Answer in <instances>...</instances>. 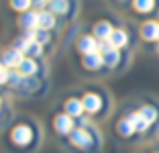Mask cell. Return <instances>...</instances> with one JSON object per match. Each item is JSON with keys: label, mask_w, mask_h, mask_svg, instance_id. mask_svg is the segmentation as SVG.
<instances>
[{"label": "cell", "mask_w": 159, "mask_h": 153, "mask_svg": "<svg viewBox=\"0 0 159 153\" xmlns=\"http://www.w3.org/2000/svg\"><path fill=\"white\" fill-rule=\"evenodd\" d=\"M139 112L151 123V127L159 123V106H157V104H143V106L139 108Z\"/></svg>", "instance_id": "obj_16"}, {"label": "cell", "mask_w": 159, "mask_h": 153, "mask_svg": "<svg viewBox=\"0 0 159 153\" xmlns=\"http://www.w3.org/2000/svg\"><path fill=\"white\" fill-rule=\"evenodd\" d=\"M19 72L25 78H31L33 74H37V61H35V57H25L23 63L19 65Z\"/></svg>", "instance_id": "obj_18"}, {"label": "cell", "mask_w": 159, "mask_h": 153, "mask_svg": "<svg viewBox=\"0 0 159 153\" xmlns=\"http://www.w3.org/2000/svg\"><path fill=\"white\" fill-rule=\"evenodd\" d=\"M19 27L25 29V31H37L39 29V12H31V10L23 12L19 19Z\"/></svg>", "instance_id": "obj_11"}, {"label": "cell", "mask_w": 159, "mask_h": 153, "mask_svg": "<svg viewBox=\"0 0 159 153\" xmlns=\"http://www.w3.org/2000/svg\"><path fill=\"white\" fill-rule=\"evenodd\" d=\"M33 129L29 125H16L12 131H10V143L16 145V147H27V145L33 143Z\"/></svg>", "instance_id": "obj_2"}, {"label": "cell", "mask_w": 159, "mask_h": 153, "mask_svg": "<svg viewBox=\"0 0 159 153\" xmlns=\"http://www.w3.org/2000/svg\"><path fill=\"white\" fill-rule=\"evenodd\" d=\"M126 116L131 118L133 127H135V131H137V133H139V135L147 133V131L151 129V123L147 121V118H145V116H143V114H141L139 110H133V112H129V114H126Z\"/></svg>", "instance_id": "obj_12"}, {"label": "cell", "mask_w": 159, "mask_h": 153, "mask_svg": "<svg viewBox=\"0 0 159 153\" xmlns=\"http://www.w3.org/2000/svg\"><path fill=\"white\" fill-rule=\"evenodd\" d=\"M25 53L20 49H16V47H10V49H6L2 55H0V63L4 65V67H8V70H19V65L23 63L25 59Z\"/></svg>", "instance_id": "obj_4"}, {"label": "cell", "mask_w": 159, "mask_h": 153, "mask_svg": "<svg viewBox=\"0 0 159 153\" xmlns=\"http://www.w3.org/2000/svg\"><path fill=\"white\" fill-rule=\"evenodd\" d=\"M116 133H118V137H133V135H137V131H135V127H133L129 116H122L120 121L116 123Z\"/></svg>", "instance_id": "obj_17"}, {"label": "cell", "mask_w": 159, "mask_h": 153, "mask_svg": "<svg viewBox=\"0 0 159 153\" xmlns=\"http://www.w3.org/2000/svg\"><path fill=\"white\" fill-rule=\"evenodd\" d=\"M82 65H84L88 72H96L100 67H104V59L102 53L96 51V53H88V55H82Z\"/></svg>", "instance_id": "obj_10"}, {"label": "cell", "mask_w": 159, "mask_h": 153, "mask_svg": "<svg viewBox=\"0 0 159 153\" xmlns=\"http://www.w3.org/2000/svg\"><path fill=\"white\" fill-rule=\"evenodd\" d=\"M100 43H102V41H98L94 35H84V37L78 39V51L82 53V55L96 53V51H100Z\"/></svg>", "instance_id": "obj_7"}, {"label": "cell", "mask_w": 159, "mask_h": 153, "mask_svg": "<svg viewBox=\"0 0 159 153\" xmlns=\"http://www.w3.org/2000/svg\"><path fill=\"white\" fill-rule=\"evenodd\" d=\"M157 139H159V131H157Z\"/></svg>", "instance_id": "obj_26"}, {"label": "cell", "mask_w": 159, "mask_h": 153, "mask_svg": "<svg viewBox=\"0 0 159 153\" xmlns=\"http://www.w3.org/2000/svg\"><path fill=\"white\" fill-rule=\"evenodd\" d=\"M139 35H141V39L147 41V43H157L159 41V23L153 21V19L145 21L139 29Z\"/></svg>", "instance_id": "obj_5"}, {"label": "cell", "mask_w": 159, "mask_h": 153, "mask_svg": "<svg viewBox=\"0 0 159 153\" xmlns=\"http://www.w3.org/2000/svg\"><path fill=\"white\" fill-rule=\"evenodd\" d=\"M82 102H84V110L88 114H98L102 110V96L98 92H86L82 96Z\"/></svg>", "instance_id": "obj_6"}, {"label": "cell", "mask_w": 159, "mask_h": 153, "mask_svg": "<svg viewBox=\"0 0 159 153\" xmlns=\"http://www.w3.org/2000/svg\"><path fill=\"white\" fill-rule=\"evenodd\" d=\"M100 53H102V59H104V65H106V67H116V65L120 63V59H122L120 49L112 47L108 41L100 43Z\"/></svg>", "instance_id": "obj_3"}, {"label": "cell", "mask_w": 159, "mask_h": 153, "mask_svg": "<svg viewBox=\"0 0 159 153\" xmlns=\"http://www.w3.org/2000/svg\"><path fill=\"white\" fill-rule=\"evenodd\" d=\"M63 108H66V114L74 116V118H80V116L84 114V102H82V98H67L66 104H63Z\"/></svg>", "instance_id": "obj_13"}, {"label": "cell", "mask_w": 159, "mask_h": 153, "mask_svg": "<svg viewBox=\"0 0 159 153\" xmlns=\"http://www.w3.org/2000/svg\"><path fill=\"white\" fill-rule=\"evenodd\" d=\"M49 10L53 14H66L70 10V0H49Z\"/></svg>", "instance_id": "obj_20"}, {"label": "cell", "mask_w": 159, "mask_h": 153, "mask_svg": "<svg viewBox=\"0 0 159 153\" xmlns=\"http://www.w3.org/2000/svg\"><path fill=\"white\" fill-rule=\"evenodd\" d=\"M67 137H70V143L74 145V147L84 149V151L94 145V133L90 129H86V127H78V129H74Z\"/></svg>", "instance_id": "obj_1"}, {"label": "cell", "mask_w": 159, "mask_h": 153, "mask_svg": "<svg viewBox=\"0 0 159 153\" xmlns=\"http://www.w3.org/2000/svg\"><path fill=\"white\" fill-rule=\"evenodd\" d=\"M122 2H125V0H122ZM126 2H129V0H126Z\"/></svg>", "instance_id": "obj_27"}, {"label": "cell", "mask_w": 159, "mask_h": 153, "mask_svg": "<svg viewBox=\"0 0 159 153\" xmlns=\"http://www.w3.org/2000/svg\"><path fill=\"white\" fill-rule=\"evenodd\" d=\"M112 31H114V27L108 21H98V23L94 25V37L98 39V41H108L110 39V35H112Z\"/></svg>", "instance_id": "obj_14"}, {"label": "cell", "mask_w": 159, "mask_h": 153, "mask_svg": "<svg viewBox=\"0 0 159 153\" xmlns=\"http://www.w3.org/2000/svg\"><path fill=\"white\" fill-rule=\"evenodd\" d=\"M41 53H43V45H41L39 41H35V39L31 41V45H29L27 51H25V55H27V57H35V55L39 57Z\"/></svg>", "instance_id": "obj_21"}, {"label": "cell", "mask_w": 159, "mask_h": 153, "mask_svg": "<svg viewBox=\"0 0 159 153\" xmlns=\"http://www.w3.org/2000/svg\"><path fill=\"white\" fill-rule=\"evenodd\" d=\"M53 127H55V131L59 135H70L71 131L75 129V123H74V116L70 114H57L55 118H53Z\"/></svg>", "instance_id": "obj_8"}, {"label": "cell", "mask_w": 159, "mask_h": 153, "mask_svg": "<svg viewBox=\"0 0 159 153\" xmlns=\"http://www.w3.org/2000/svg\"><path fill=\"white\" fill-rule=\"evenodd\" d=\"M55 27V14L51 12V10H41L39 12V29H45V31H49V29Z\"/></svg>", "instance_id": "obj_19"}, {"label": "cell", "mask_w": 159, "mask_h": 153, "mask_svg": "<svg viewBox=\"0 0 159 153\" xmlns=\"http://www.w3.org/2000/svg\"><path fill=\"white\" fill-rule=\"evenodd\" d=\"M45 2H47V0H33V4L37 6V8H41V6H45Z\"/></svg>", "instance_id": "obj_24"}, {"label": "cell", "mask_w": 159, "mask_h": 153, "mask_svg": "<svg viewBox=\"0 0 159 153\" xmlns=\"http://www.w3.org/2000/svg\"><path fill=\"white\" fill-rule=\"evenodd\" d=\"M8 76H10L8 67H4V65L0 63V86H4V84L8 82Z\"/></svg>", "instance_id": "obj_23"}, {"label": "cell", "mask_w": 159, "mask_h": 153, "mask_svg": "<svg viewBox=\"0 0 159 153\" xmlns=\"http://www.w3.org/2000/svg\"><path fill=\"white\" fill-rule=\"evenodd\" d=\"M137 14H153L159 10V0H131Z\"/></svg>", "instance_id": "obj_9"}, {"label": "cell", "mask_w": 159, "mask_h": 153, "mask_svg": "<svg viewBox=\"0 0 159 153\" xmlns=\"http://www.w3.org/2000/svg\"><path fill=\"white\" fill-rule=\"evenodd\" d=\"M155 53L159 55V41H157V45H155Z\"/></svg>", "instance_id": "obj_25"}, {"label": "cell", "mask_w": 159, "mask_h": 153, "mask_svg": "<svg viewBox=\"0 0 159 153\" xmlns=\"http://www.w3.org/2000/svg\"><path fill=\"white\" fill-rule=\"evenodd\" d=\"M33 4V0H10V6L14 10H19V12H27Z\"/></svg>", "instance_id": "obj_22"}, {"label": "cell", "mask_w": 159, "mask_h": 153, "mask_svg": "<svg viewBox=\"0 0 159 153\" xmlns=\"http://www.w3.org/2000/svg\"><path fill=\"white\" fill-rule=\"evenodd\" d=\"M108 43L112 47H116V49H125V47L129 45V33H126L125 29H114L110 39H108Z\"/></svg>", "instance_id": "obj_15"}]
</instances>
